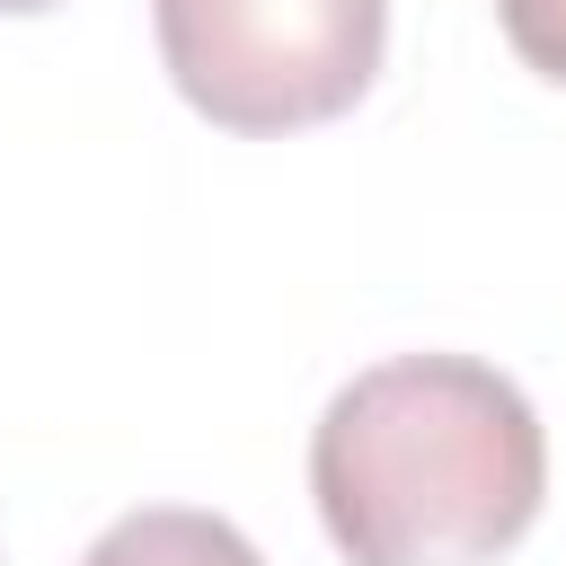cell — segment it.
Instances as JSON below:
<instances>
[{
    "label": "cell",
    "instance_id": "obj_1",
    "mask_svg": "<svg viewBox=\"0 0 566 566\" xmlns=\"http://www.w3.org/2000/svg\"><path fill=\"white\" fill-rule=\"evenodd\" d=\"M310 495L354 566H495L539 522L548 442L495 363L398 354L327 398Z\"/></svg>",
    "mask_w": 566,
    "mask_h": 566
},
{
    "label": "cell",
    "instance_id": "obj_2",
    "mask_svg": "<svg viewBox=\"0 0 566 566\" xmlns=\"http://www.w3.org/2000/svg\"><path fill=\"white\" fill-rule=\"evenodd\" d=\"M177 97L221 133H310L345 115L389 44V0H150Z\"/></svg>",
    "mask_w": 566,
    "mask_h": 566
},
{
    "label": "cell",
    "instance_id": "obj_3",
    "mask_svg": "<svg viewBox=\"0 0 566 566\" xmlns=\"http://www.w3.org/2000/svg\"><path fill=\"white\" fill-rule=\"evenodd\" d=\"M80 566H265L248 548V531H230L221 513H195V504H142L124 522H106L88 539Z\"/></svg>",
    "mask_w": 566,
    "mask_h": 566
},
{
    "label": "cell",
    "instance_id": "obj_4",
    "mask_svg": "<svg viewBox=\"0 0 566 566\" xmlns=\"http://www.w3.org/2000/svg\"><path fill=\"white\" fill-rule=\"evenodd\" d=\"M495 18H504V35H513V53H522L539 80L566 88V0H495Z\"/></svg>",
    "mask_w": 566,
    "mask_h": 566
},
{
    "label": "cell",
    "instance_id": "obj_5",
    "mask_svg": "<svg viewBox=\"0 0 566 566\" xmlns=\"http://www.w3.org/2000/svg\"><path fill=\"white\" fill-rule=\"evenodd\" d=\"M0 9H53V0H0Z\"/></svg>",
    "mask_w": 566,
    "mask_h": 566
}]
</instances>
